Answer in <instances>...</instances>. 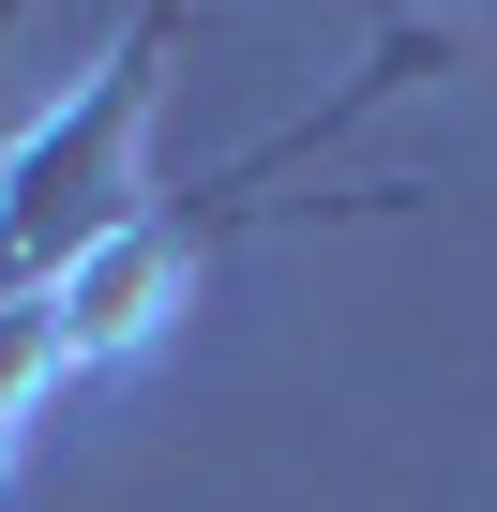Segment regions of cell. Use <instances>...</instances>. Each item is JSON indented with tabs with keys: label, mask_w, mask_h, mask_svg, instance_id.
<instances>
[{
	"label": "cell",
	"mask_w": 497,
	"mask_h": 512,
	"mask_svg": "<svg viewBox=\"0 0 497 512\" xmlns=\"http://www.w3.org/2000/svg\"><path fill=\"white\" fill-rule=\"evenodd\" d=\"M166 61H181V0H136L121 46L91 61V91L0 166V302H46L76 256H106V241L151 211L136 136H151V106H166Z\"/></svg>",
	"instance_id": "cell-1"
},
{
	"label": "cell",
	"mask_w": 497,
	"mask_h": 512,
	"mask_svg": "<svg viewBox=\"0 0 497 512\" xmlns=\"http://www.w3.org/2000/svg\"><path fill=\"white\" fill-rule=\"evenodd\" d=\"M16 16H31V0H0V61H16Z\"/></svg>",
	"instance_id": "cell-2"
}]
</instances>
